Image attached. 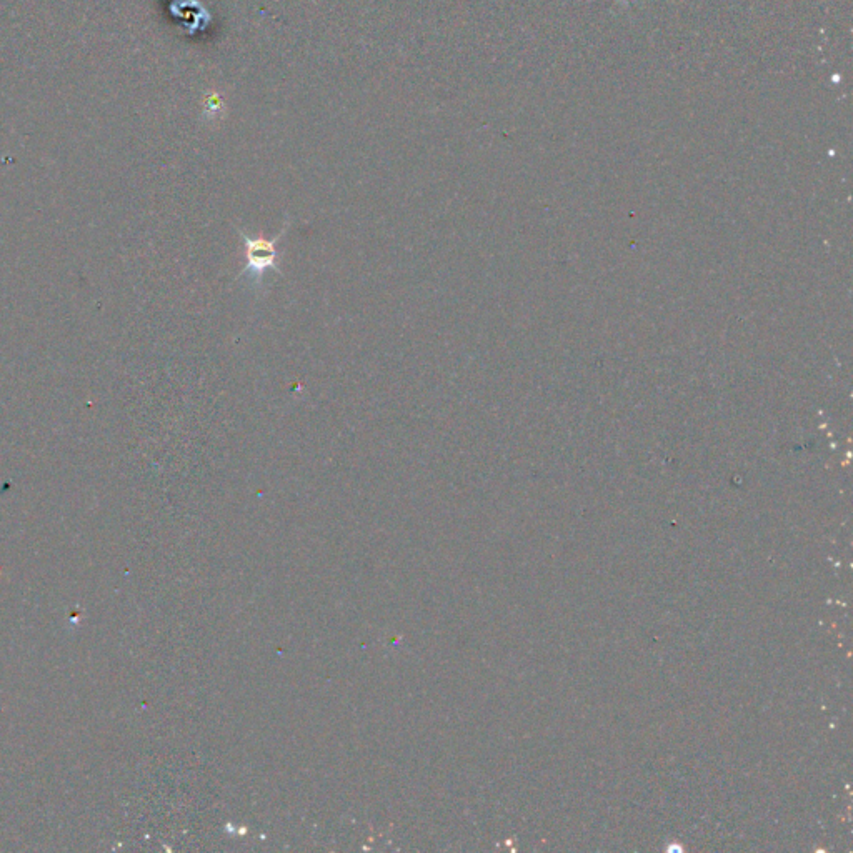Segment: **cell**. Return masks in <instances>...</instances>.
Listing matches in <instances>:
<instances>
[{
    "label": "cell",
    "instance_id": "6da1fadb",
    "mask_svg": "<svg viewBox=\"0 0 853 853\" xmlns=\"http://www.w3.org/2000/svg\"><path fill=\"white\" fill-rule=\"evenodd\" d=\"M289 227L290 222L287 219L282 230L275 237H272V239L252 237V235L247 234L244 230L237 229L239 230L242 244H244V267L240 270V274L237 275V280L247 275L254 282L255 289L259 290L269 270H274L275 274L282 275V269H280L282 252L279 250V242L284 237L285 232L289 230Z\"/></svg>",
    "mask_w": 853,
    "mask_h": 853
}]
</instances>
